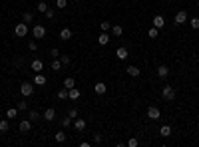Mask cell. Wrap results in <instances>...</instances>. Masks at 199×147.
Wrapping results in <instances>:
<instances>
[{
	"mask_svg": "<svg viewBox=\"0 0 199 147\" xmlns=\"http://www.w3.org/2000/svg\"><path fill=\"white\" fill-rule=\"evenodd\" d=\"M102 141V133H94V143H100Z\"/></svg>",
	"mask_w": 199,
	"mask_h": 147,
	"instance_id": "cell-43",
	"label": "cell"
},
{
	"mask_svg": "<svg viewBox=\"0 0 199 147\" xmlns=\"http://www.w3.org/2000/svg\"><path fill=\"white\" fill-rule=\"evenodd\" d=\"M14 34L18 38H24L26 34H28V24H26V22H18L14 26Z\"/></svg>",
	"mask_w": 199,
	"mask_h": 147,
	"instance_id": "cell-3",
	"label": "cell"
},
{
	"mask_svg": "<svg viewBox=\"0 0 199 147\" xmlns=\"http://www.w3.org/2000/svg\"><path fill=\"white\" fill-rule=\"evenodd\" d=\"M16 115H18V107H10V110L6 111V117L8 119H14Z\"/></svg>",
	"mask_w": 199,
	"mask_h": 147,
	"instance_id": "cell-28",
	"label": "cell"
},
{
	"mask_svg": "<svg viewBox=\"0 0 199 147\" xmlns=\"http://www.w3.org/2000/svg\"><path fill=\"white\" fill-rule=\"evenodd\" d=\"M147 36H149V38H157V36H159V30L155 28V26H152V28L147 30Z\"/></svg>",
	"mask_w": 199,
	"mask_h": 147,
	"instance_id": "cell-31",
	"label": "cell"
},
{
	"mask_svg": "<svg viewBox=\"0 0 199 147\" xmlns=\"http://www.w3.org/2000/svg\"><path fill=\"white\" fill-rule=\"evenodd\" d=\"M22 22H26V24L34 22V14H32V12H24L22 14Z\"/></svg>",
	"mask_w": 199,
	"mask_h": 147,
	"instance_id": "cell-26",
	"label": "cell"
},
{
	"mask_svg": "<svg viewBox=\"0 0 199 147\" xmlns=\"http://www.w3.org/2000/svg\"><path fill=\"white\" fill-rule=\"evenodd\" d=\"M126 72H127V76H132V78H137V76L142 74V70H139L137 66H127Z\"/></svg>",
	"mask_w": 199,
	"mask_h": 147,
	"instance_id": "cell-14",
	"label": "cell"
},
{
	"mask_svg": "<svg viewBox=\"0 0 199 147\" xmlns=\"http://www.w3.org/2000/svg\"><path fill=\"white\" fill-rule=\"evenodd\" d=\"M8 127H10V125H8V117L6 119H0V133H6Z\"/></svg>",
	"mask_w": 199,
	"mask_h": 147,
	"instance_id": "cell-27",
	"label": "cell"
},
{
	"mask_svg": "<svg viewBox=\"0 0 199 147\" xmlns=\"http://www.w3.org/2000/svg\"><path fill=\"white\" fill-rule=\"evenodd\" d=\"M30 68L34 70V74H38V72H42V70H44V64H42V60H34V62L30 64Z\"/></svg>",
	"mask_w": 199,
	"mask_h": 147,
	"instance_id": "cell-15",
	"label": "cell"
},
{
	"mask_svg": "<svg viewBox=\"0 0 199 147\" xmlns=\"http://www.w3.org/2000/svg\"><path fill=\"white\" fill-rule=\"evenodd\" d=\"M127 56H130V54H127V48L122 46V48H117V50H116V58L117 60H126Z\"/></svg>",
	"mask_w": 199,
	"mask_h": 147,
	"instance_id": "cell-16",
	"label": "cell"
},
{
	"mask_svg": "<svg viewBox=\"0 0 199 147\" xmlns=\"http://www.w3.org/2000/svg\"><path fill=\"white\" fill-rule=\"evenodd\" d=\"M100 28H102V32H110V30H112V24H110V22H102Z\"/></svg>",
	"mask_w": 199,
	"mask_h": 147,
	"instance_id": "cell-38",
	"label": "cell"
},
{
	"mask_svg": "<svg viewBox=\"0 0 199 147\" xmlns=\"http://www.w3.org/2000/svg\"><path fill=\"white\" fill-rule=\"evenodd\" d=\"M74 86H76V80H74L72 76H68V78L64 80V88H66V90H72Z\"/></svg>",
	"mask_w": 199,
	"mask_h": 147,
	"instance_id": "cell-21",
	"label": "cell"
},
{
	"mask_svg": "<svg viewBox=\"0 0 199 147\" xmlns=\"http://www.w3.org/2000/svg\"><path fill=\"white\" fill-rule=\"evenodd\" d=\"M60 62H62V66H68V64L72 62V60H70L68 54H60Z\"/></svg>",
	"mask_w": 199,
	"mask_h": 147,
	"instance_id": "cell-33",
	"label": "cell"
},
{
	"mask_svg": "<svg viewBox=\"0 0 199 147\" xmlns=\"http://www.w3.org/2000/svg\"><path fill=\"white\" fill-rule=\"evenodd\" d=\"M46 76H42L40 72L38 74H34V80H32V84H34V86H46Z\"/></svg>",
	"mask_w": 199,
	"mask_h": 147,
	"instance_id": "cell-9",
	"label": "cell"
},
{
	"mask_svg": "<svg viewBox=\"0 0 199 147\" xmlns=\"http://www.w3.org/2000/svg\"><path fill=\"white\" fill-rule=\"evenodd\" d=\"M157 76H159V78H167V76H169V68L167 66H159L157 68Z\"/></svg>",
	"mask_w": 199,
	"mask_h": 147,
	"instance_id": "cell-23",
	"label": "cell"
},
{
	"mask_svg": "<svg viewBox=\"0 0 199 147\" xmlns=\"http://www.w3.org/2000/svg\"><path fill=\"white\" fill-rule=\"evenodd\" d=\"M94 91H96V94H98V96H104L106 91H107V86L104 84V81H98V84L94 86Z\"/></svg>",
	"mask_w": 199,
	"mask_h": 147,
	"instance_id": "cell-10",
	"label": "cell"
},
{
	"mask_svg": "<svg viewBox=\"0 0 199 147\" xmlns=\"http://www.w3.org/2000/svg\"><path fill=\"white\" fill-rule=\"evenodd\" d=\"M40 117H42V115H40L36 110H28V119H30V121H38Z\"/></svg>",
	"mask_w": 199,
	"mask_h": 147,
	"instance_id": "cell-24",
	"label": "cell"
},
{
	"mask_svg": "<svg viewBox=\"0 0 199 147\" xmlns=\"http://www.w3.org/2000/svg\"><path fill=\"white\" fill-rule=\"evenodd\" d=\"M18 129H20L22 133H28L30 129H32V121H30V119H22L20 125H18Z\"/></svg>",
	"mask_w": 199,
	"mask_h": 147,
	"instance_id": "cell-8",
	"label": "cell"
},
{
	"mask_svg": "<svg viewBox=\"0 0 199 147\" xmlns=\"http://www.w3.org/2000/svg\"><path fill=\"white\" fill-rule=\"evenodd\" d=\"M32 36L36 38V40H40V38L46 36V28L42 24H34V28H32Z\"/></svg>",
	"mask_w": 199,
	"mask_h": 147,
	"instance_id": "cell-4",
	"label": "cell"
},
{
	"mask_svg": "<svg viewBox=\"0 0 199 147\" xmlns=\"http://www.w3.org/2000/svg\"><path fill=\"white\" fill-rule=\"evenodd\" d=\"M68 6V0H56V8H60V10H64Z\"/></svg>",
	"mask_w": 199,
	"mask_h": 147,
	"instance_id": "cell-37",
	"label": "cell"
},
{
	"mask_svg": "<svg viewBox=\"0 0 199 147\" xmlns=\"http://www.w3.org/2000/svg\"><path fill=\"white\" fill-rule=\"evenodd\" d=\"M197 4H199V0H197Z\"/></svg>",
	"mask_w": 199,
	"mask_h": 147,
	"instance_id": "cell-45",
	"label": "cell"
},
{
	"mask_svg": "<svg viewBox=\"0 0 199 147\" xmlns=\"http://www.w3.org/2000/svg\"><path fill=\"white\" fill-rule=\"evenodd\" d=\"M42 117H44L46 121H54V119H56V111H54L52 107H48V110L42 113Z\"/></svg>",
	"mask_w": 199,
	"mask_h": 147,
	"instance_id": "cell-13",
	"label": "cell"
},
{
	"mask_svg": "<svg viewBox=\"0 0 199 147\" xmlns=\"http://www.w3.org/2000/svg\"><path fill=\"white\" fill-rule=\"evenodd\" d=\"M78 97H80V90L76 86H74L72 90H68V100H78Z\"/></svg>",
	"mask_w": 199,
	"mask_h": 147,
	"instance_id": "cell-20",
	"label": "cell"
},
{
	"mask_svg": "<svg viewBox=\"0 0 199 147\" xmlns=\"http://www.w3.org/2000/svg\"><path fill=\"white\" fill-rule=\"evenodd\" d=\"M187 22H189V26H191L193 30H199V18H197V16H193V18L187 20Z\"/></svg>",
	"mask_w": 199,
	"mask_h": 147,
	"instance_id": "cell-29",
	"label": "cell"
},
{
	"mask_svg": "<svg viewBox=\"0 0 199 147\" xmlns=\"http://www.w3.org/2000/svg\"><path fill=\"white\" fill-rule=\"evenodd\" d=\"M92 143H90V141H82V143H80V147H90Z\"/></svg>",
	"mask_w": 199,
	"mask_h": 147,
	"instance_id": "cell-44",
	"label": "cell"
},
{
	"mask_svg": "<svg viewBox=\"0 0 199 147\" xmlns=\"http://www.w3.org/2000/svg\"><path fill=\"white\" fill-rule=\"evenodd\" d=\"M28 50H30V52L38 50V44H36V40H30V42H28Z\"/></svg>",
	"mask_w": 199,
	"mask_h": 147,
	"instance_id": "cell-39",
	"label": "cell"
},
{
	"mask_svg": "<svg viewBox=\"0 0 199 147\" xmlns=\"http://www.w3.org/2000/svg\"><path fill=\"white\" fill-rule=\"evenodd\" d=\"M54 139H56V143H66L68 135H66V131H56V135H54Z\"/></svg>",
	"mask_w": 199,
	"mask_h": 147,
	"instance_id": "cell-18",
	"label": "cell"
},
{
	"mask_svg": "<svg viewBox=\"0 0 199 147\" xmlns=\"http://www.w3.org/2000/svg\"><path fill=\"white\" fill-rule=\"evenodd\" d=\"M187 12L185 10H179V12L175 14V18H173V22H175V26H181V24H187Z\"/></svg>",
	"mask_w": 199,
	"mask_h": 147,
	"instance_id": "cell-5",
	"label": "cell"
},
{
	"mask_svg": "<svg viewBox=\"0 0 199 147\" xmlns=\"http://www.w3.org/2000/svg\"><path fill=\"white\" fill-rule=\"evenodd\" d=\"M74 127H76V131H84L86 129V119L84 117H76L74 119Z\"/></svg>",
	"mask_w": 199,
	"mask_h": 147,
	"instance_id": "cell-11",
	"label": "cell"
},
{
	"mask_svg": "<svg viewBox=\"0 0 199 147\" xmlns=\"http://www.w3.org/2000/svg\"><path fill=\"white\" fill-rule=\"evenodd\" d=\"M159 133H161V137H169V135H171V125H167V123L161 125V127H159Z\"/></svg>",
	"mask_w": 199,
	"mask_h": 147,
	"instance_id": "cell-19",
	"label": "cell"
},
{
	"mask_svg": "<svg viewBox=\"0 0 199 147\" xmlns=\"http://www.w3.org/2000/svg\"><path fill=\"white\" fill-rule=\"evenodd\" d=\"M68 115L72 117V119H76V117H78V110H76V107H72V110L68 111Z\"/></svg>",
	"mask_w": 199,
	"mask_h": 147,
	"instance_id": "cell-42",
	"label": "cell"
},
{
	"mask_svg": "<svg viewBox=\"0 0 199 147\" xmlns=\"http://www.w3.org/2000/svg\"><path fill=\"white\" fill-rule=\"evenodd\" d=\"M110 40H112L110 34H107V32H102L100 38H98V44H100V46H107V44H110Z\"/></svg>",
	"mask_w": 199,
	"mask_h": 147,
	"instance_id": "cell-12",
	"label": "cell"
},
{
	"mask_svg": "<svg viewBox=\"0 0 199 147\" xmlns=\"http://www.w3.org/2000/svg\"><path fill=\"white\" fill-rule=\"evenodd\" d=\"M44 16H46V18H54V16H56V10H54V8H48L46 12H44Z\"/></svg>",
	"mask_w": 199,
	"mask_h": 147,
	"instance_id": "cell-40",
	"label": "cell"
},
{
	"mask_svg": "<svg viewBox=\"0 0 199 147\" xmlns=\"http://www.w3.org/2000/svg\"><path fill=\"white\" fill-rule=\"evenodd\" d=\"M70 123H72V117H70V115H66V117H64L62 121H60L62 127H70Z\"/></svg>",
	"mask_w": 199,
	"mask_h": 147,
	"instance_id": "cell-36",
	"label": "cell"
},
{
	"mask_svg": "<svg viewBox=\"0 0 199 147\" xmlns=\"http://www.w3.org/2000/svg\"><path fill=\"white\" fill-rule=\"evenodd\" d=\"M50 58H60V50H58V48H52V50H50Z\"/></svg>",
	"mask_w": 199,
	"mask_h": 147,
	"instance_id": "cell-41",
	"label": "cell"
},
{
	"mask_svg": "<svg viewBox=\"0 0 199 147\" xmlns=\"http://www.w3.org/2000/svg\"><path fill=\"white\" fill-rule=\"evenodd\" d=\"M161 97H163L165 101H173L177 97V91L173 86H163V90H161Z\"/></svg>",
	"mask_w": 199,
	"mask_h": 147,
	"instance_id": "cell-1",
	"label": "cell"
},
{
	"mask_svg": "<svg viewBox=\"0 0 199 147\" xmlns=\"http://www.w3.org/2000/svg\"><path fill=\"white\" fill-rule=\"evenodd\" d=\"M16 107H18L20 113H22V111H28V103H26V101H18V103H16Z\"/></svg>",
	"mask_w": 199,
	"mask_h": 147,
	"instance_id": "cell-32",
	"label": "cell"
},
{
	"mask_svg": "<svg viewBox=\"0 0 199 147\" xmlns=\"http://www.w3.org/2000/svg\"><path fill=\"white\" fill-rule=\"evenodd\" d=\"M20 94L24 97H30L34 94V84H32V81H22V84H20Z\"/></svg>",
	"mask_w": 199,
	"mask_h": 147,
	"instance_id": "cell-2",
	"label": "cell"
},
{
	"mask_svg": "<svg viewBox=\"0 0 199 147\" xmlns=\"http://www.w3.org/2000/svg\"><path fill=\"white\" fill-rule=\"evenodd\" d=\"M48 8H50V6H48V4L44 2V0H40V2L36 4V10H38V12H42V14H44V12H46Z\"/></svg>",
	"mask_w": 199,
	"mask_h": 147,
	"instance_id": "cell-25",
	"label": "cell"
},
{
	"mask_svg": "<svg viewBox=\"0 0 199 147\" xmlns=\"http://www.w3.org/2000/svg\"><path fill=\"white\" fill-rule=\"evenodd\" d=\"M147 117L152 119V121H157V119L161 117V111H159V107H155V105H149V107H147Z\"/></svg>",
	"mask_w": 199,
	"mask_h": 147,
	"instance_id": "cell-6",
	"label": "cell"
},
{
	"mask_svg": "<svg viewBox=\"0 0 199 147\" xmlns=\"http://www.w3.org/2000/svg\"><path fill=\"white\" fill-rule=\"evenodd\" d=\"M58 100H68V90L62 88L60 91H58Z\"/></svg>",
	"mask_w": 199,
	"mask_h": 147,
	"instance_id": "cell-35",
	"label": "cell"
},
{
	"mask_svg": "<svg viewBox=\"0 0 199 147\" xmlns=\"http://www.w3.org/2000/svg\"><path fill=\"white\" fill-rule=\"evenodd\" d=\"M70 38H72V30H70V28H62V30H60V40L68 42Z\"/></svg>",
	"mask_w": 199,
	"mask_h": 147,
	"instance_id": "cell-17",
	"label": "cell"
},
{
	"mask_svg": "<svg viewBox=\"0 0 199 147\" xmlns=\"http://www.w3.org/2000/svg\"><path fill=\"white\" fill-rule=\"evenodd\" d=\"M112 34H114L116 38H120V36L123 34V28H122L120 24H114V26H112Z\"/></svg>",
	"mask_w": 199,
	"mask_h": 147,
	"instance_id": "cell-22",
	"label": "cell"
},
{
	"mask_svg": "<svg viewBox=\"0 0 199 147\" xmlns=\"http://www.w3.org/2000/svg\"><path fill=\"white\" fill-rule=\"evenodd\" d=\"M152 24H153V26H155V28H157V30H161V28H163V26H165V18H163V16H161V14H157V16H153Z\"/></svg>",
	"mask_w": 199,
	"mask_h": 147,
	"instance_id": "cell-7",
	"label": "cell"
},
{
	"mask_svg": "<svg viewBox=\"0 0 199 147\" xmlns=\"http://www.w3.org/2000/svg\"><path fill=\"white\" fill-rule=\"evenodd\" d=\"M52 70H54V72H60V70H62V62H60V60L54 58V62H52Z\"/></svg>",
	"mask_w": 199,
	"mask_h": 147,
	"instance_id": "cell-30",
	"label": "cell"
},
{
	"mask_svg": "<svg viewBox=\"0 0 199 147\" xmlns=\"http://www.w3.org/2000/svg\"><path fill=\"white\" fill-rule=\"evenodd\" d=\"M126 145H127V147H137V145H139V141H137L136 137H130V139L126 141Z\"/></svg>",
	"mask_w": 199,
	"mask_h": 147,
	"instance_id": "cell-34",
	"label": "cell"
}]
</instances>
